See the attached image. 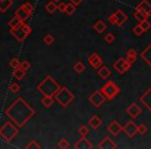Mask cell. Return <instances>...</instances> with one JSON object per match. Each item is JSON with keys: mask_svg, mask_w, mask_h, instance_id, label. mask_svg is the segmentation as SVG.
Here are the masks:
<instances>
[{"mask_svg": "<svg viewBox=\"0 0 151 149\" xmlns=\"http://www.w3.org/2000/svg\"><path fill=\"white\" fill-rule=\"evenodd\" d=\"M108 21H109L111 24H113V25H116V15H115V12H113V14H111L109 17H108Z\"/></svg>", "mask_w": 151, "mask_h": 149, "instance_id": "obj_43", "label": "cell"}, {"mask_svg": "<svg viewBox=\"0 0 151 149\" xmlns=\"http://www.w3.org/2000/svg\"><path fill=\"white\" fill-rule=\"evenodd\" d=\"M25 74H26V72L23 69H21V67H18V69H14V73H12V76H14L17 80H22L25 77Z\"/></svg>", "mask_w": 151, "mask_h": 149, "instance_id": "obj_27", "label": "cell"}, {"mask_svg": "<svg viewBox=\"0 0 151 149\" xmlns=\"http://www.w3.org/2000/svg\"><path fill=\"white\" fill-rule=\"evenodd\" d=\"M22 6L25 8V9L27 10V12H29V15H30V16H32V15H33V12H34V7H33V5H32L30 2H25L24 4H22Z\"/></svg>", "mask_w": 151, "mask_h": 149, "instance_id": "obj_32", "label": "cell"}, {"mask_svg": "<svg viewBox=\"0 0 151 149\" xmlns=\"http://www.w3.org/2000/svg\"><path fill=\"white\" fill-rule=\"evenodd\" d=\"M60 89V84L50 76H46L37 86V90L46 96H55Z\"/></svg>", "mask_w": 151, "mask_h": 149, "instance_id": "obj_2", "label": "cell"}, {"mask_svg": "<svg viewBox=\"0 0 151 149\" xmlns=\"http://www.w3.org/2000/svg\"><path fill=\"white\" fill-rule=\"evenodd\" d=\"M140 25H141L142 28L144 29V31H147L151 28V23L147 20V19H146V20L141 21V22H140Z\"/></svg>", "mask_w": 151, "mask_h": 149, "instance_id": "obj_38", "label": "cell"}, {"mask_svg": "<svg viewBox=\"0 0 151 149\" xmlns=\"http://www.w3.org/2000/svg\"><path fill=\"white\" fill-rule=\"evenodd\" d=\"M141 58L151 67V44L148 45L147 48L141 53Z\"/></svg>", "mask_w": 151, "mask_h": 149, "instance_id": "obj_18", "label": "cell"}, {"mask_svg": "<svg viewBox=\"0 0 151 149\" xmlns=\"http://www.w3.org/2000/svg\"><path fill=\"white\" fill-rule=\"evenodd\" d=\"M54 42H55V37H52V34H46L45 37H43V42L45 45H52Z\"/></svg>", "mask_w": 151, "mask_h": 149, "instance_id": "obj_39", "label": "cell"}, {"mask_svg": "<svg viewBox=\"0 0 151 149\" xmlns=\"http://www.w3.org/2000/svg\"><path fill=\"white\" fill-rule=\"evenodd\" d=\"M98 147H99L100 149H115L116 147H117V145L114 143V141L111 139V138L105 137L99 143Z\"/></svg>", "mask_w": 151, "mask_h": 149, "instance_id": "obj_13", "label": "cell"}, {"mask_svg": "<svg viewBox=\"0 0 151 149\" xmlns=\"http://www.w3.org/2000/svg\"><path fill=\"white\" fill-rule=\"evenodd\" d=\"M74 69H75L76 73L81 74L86 71V65H84L81 61H78V62H76L75 64H74Z\"/></svg>", "mask_w": 151, "mask_h": 149, "instance_id": "obj_29", "label": "cell"}, {"mask_svg": "<svg viewBox=\"0 0 151 149\" xmlns=\"http://www.w3.org/2000/svg\"><path fill=\"white\" fill-rule=\"evenodd\" d=\"M18 134H19V129L12 121V122L8 121V122L4 123L0 127V136L7 142H10L12 140H14Z\"/></svg>", "mask_w": 151, "mask_h": 149, "instance_id": "obj_4", "label": "cell"}, {"mask_svg": "<svg viewBox=\"0 0 151 149\" xmlns=\"http://www.w3.org/2000/svg\"><path fill=\"white\" fill-rule=\"evenodd\" d=\"M147 131H148V129L145 124L138 125V134H139V135H141V136L145 135V134L147 133Z\"/></svg>", "mask_w": 151, "mask_h": 149, "instance_id": "obj_41", "label": "cell"}, {"mask_svg": "<svg viewBox=\"0 0 151 149\" xmlns=\"http://www.w3.org/2000/svg\"><path fill=\"white\" fill-rule=\"evenodd\" d=\"M149 16H150L149 12H145V10L141 9V8H137V9H136V12H134V17H135V18L137 19L139 22L148 19V18H149Z\"/></svg>", "mask_w": 151, "mask_h": 149, "instance_id": "obj_17", "label": "cell"}, {"mask_svg": "<svg viewBox=\"0 0 151 149\" xmlns=\"http://www.w3.org/2000/svg\"><path fill=\"white\" fill-rule=\"evenodd\" d=\"M55 101L58 102L63 108L68 107L74 99V94L67 88V87H61V89L55 95Z\"/></svg>", "mask_w": 151, "mask_h": 149, "instance_id": "obj_3", "label": "cell"}, {"mask_svg": "<svg viewBox=\"0 0 151 149\" xmlns=\"http://www.w3.org/2000/svg\"><path fill=\"white\" fill-rule=\"evenodd\" d=\"M137 8H141V9H144L145 12L151 14V4L147 0H141V1L139 2V4L136 6V9H137Z\"/></svg>", "mask_w": 151, "mask_h": 149, "instance_id": "obj_23", "label": "cell"}, {"mask_svg": "<svg viewBox=\"0 0 151 149\" xmlns=\"http://www.w3.org/2000/svg\"><path fill=\"white\" fill-rule=\"evenodd\" d=\"M93 29H95L98 33H100V34H101V33H103L104 31L107 29V25L105 24V22H104V21L99 20V21H97V22L95 23V25H93Z\"/></svg>", "mask_w": 151, "mask_h": 149, "instance_id": "obj_22", "label": "cell"}, {"mask_svg": "<svg viewBox=\"0 0 151 149\" xmlns=\"http://www.w3.org/2000/svg\"><path fill=\"white\" fill-rule=\"evenodd\" d=\"M114 39H115V37H114V34L111 32H109L108 34H106L105 37H104V40H105L107 44H112V42H114Z\"/></svg>", "mask_w": 151, "mask_h": 149, "instance_id": "obj_40", "label": "cell"}, {"mask_svg": "<svg viewBox=\"0 0 151 149\" xmlns=\"http://www.w3.org/2000/svg\"><path fill=\"white\" fill-rule=\"evenodd\" d=\"M9 91L12 93H18L19 91H20V85L16 82L12 83V84L9 85Z\"/></svg>", "mask_w": 151, "mask_h": 149, "instance_id": "obj_35", "label": "cell"}, {"mask_svg": "<svg viewBox=\"0 0 151 149\" xmlns=\"http://www.w3.org/2000/svg\"><path fill=\"white\" fill-rule=\"evenodd\" d=\"M129 56H137V52H136L134 49H129L127 53V57H129Z\"/></svg>", "mask_w": 151, "mask_h": 149, "instance_id": "obj_45", "label": "cell"}, {"mask_svg": "<svg viewBox=\"0 0 151 149\" xmlns=\"http://www.w3.org/2000/svg\"><path fill=\"white\" fill-rule=\"evenodd\" d=\"M20 65H21V61L19 60V58H14V59H12V60L9 61V66L12 67V69H14L20 67Z\"/></svg>", "mask_w": 151, "mask_h": 149, "instance_id": "obj_33", "label": "cell"}, {"mask_svg": "<svg viewBox=\"0 0 151 149\" xmlns=\"http://www.w3.org/2000/svg\"><path fill=\"white\" fill-rule=\"evenodd\" d=\"M88 133H90V131H88L86 125H81V126L78 129V134H79L81 137H86Z\"/></svg>", "mask_w": 151, "mask_h": 149, "instance_id": "obj_34", "label": "cell"}, {"mask_svg": "<svg viewBox=\"0 0 151 149\" xmlns=\"http://www.w3.org/2000/svg\"><path fill=\"white\" fill-rule=\"evenodd\" d=\"M107 129L112 136H117V135H119L121 131H123V126L118 122V121L113 120L109 125H108Z\"/></svg>", "mask_w": 151, "mask_h": 149, "instance_id": "obj_11", "label": "cell"}, {"mask_svg": "<svg viewBox=\"0 0 151 149\" xmlns=\"http://www.w3.org/2000/svg\"><path fill=\"white\" fill-rule=\"evenodd\" d=\"M14 16L18 17L19 19H21V20L23 21V22H25V21L27 20V19L30 17V15H29V12H27L26 9H25L24 7H23L22 5L20 6V7L18 8V9L14 12Z\"/></svg>", "mask_w": 151, "mask_h": 149, "instance_id": "obj_16", "label": "cell"}, {"mask_svg": "<svg viewBox=\"0 0 151 149\" xmlns=\"http://www.w3.org/2000/svg\"><path fill=\"white\" fill-rule=\"evenodd\" d=\"M88 125H91V127L93 129H98L102 125V120L98 115H93L91 117V119L88 120Z\"/></svg>", "mask_w": 151, "mask_h": 149, "instance_id": "obj_19", "label": "cell"}, {"mask_svg": "<svg viewBox=\"0 0 151 149\" xmlns=\"http://www.w3.org/2000/svg\"><path fill=\"white\" fill-rule=\"evenodd\" d=\"M88 63L96 69H99L100 67L103 65V59L97 54V53H93L90 57H88Z\"/></svg>", "mask_w": 151, "mask_h": 149, "instance_id": "obj_9", "label": "cell"}, {"mask_svg": "<svg viewBox=\"0 0 151 149\" xmlns=\"http://www.w3.org/2000/svg\"><path fill=\"white\" fill-rule=\"evenodd\" d=\"M76 10V6L74 5L72 2H69V3H67V6H66V14L68 15V16H71V15H73L74 12H75Z\"/></svg>", "mask_w": 151, "mask_h": 149, "instance_id": "obj_30", "label": "cell"}, {"mask_svg": "<svg viewBox=\"0 0 151 149\" xmlns=\"http://www.w3.org/2000/svg\"><path fill=\"white\" fill-rule=\"evenodd\" d=\"M12 0H0V12H6L12 5Z\"/></svg>", "mask_w": 151, "mask_h": 149, "instance_id": "obj_24", "label": "cell"}, {"mask_svg": "<svg viewBox=\"0 0 151 149\" xmlns=\"http://www.w3.org/2000/svg\"><path fill=\"white\" fill-rule=\"evenodd\" d=\"M101 91L105 97L109 101H112L118 93L120 92V88L113 82V81H109L107 82L103 87L101 88Z\"/></svg>", "mask_w": 151, "mask_h": 149, "instance_id": "obj_6", "label": "cell"}, {"mask_svg": "<svg viewBox=\"0 0 151 149\" xmlns=\"http://www.w3.org/2000/svg\"><path fill=\"white\" fill-rule=\"evenodd\" d=\"M88 101L93 107L96 108H100L106 101L105 95L102 93L101 90H96L95 92H93V94L88 97Z\"/></svg>", "mask_w": 151, "mask_h": 149, "instance_id": "obj_7", "label": "cell"}, {"mask_svg": "<svg viewBox=\"0 0 151 149\" xmlns=\"http://www.w3.org/2000/svg\"><path fill=\"white\" fill-rule=\"evenodd\" d=\"M140 102L148 109V111L151 112V87L140 97Z\"/></svg>", "mask_w": 151, "mask_h": 149, "instance_id": "obj_14", "label": "cell"}, {"mask_svg": "<svg viewBox=\"0 0 151 149\" xmlns=\"http://www.w3.org/2000/svg\"><path fill=\"white\" fill-rule=\"evenodd\" d=\"M74 148H76V149H93V145L90 140H88L86 137H81L75 144H74Z\"/></svg>", "mask_w": 151, "mask_h": 149, "instance_id": "obj_10", "label": "cell"}, {"mask_svg": "<svg viewBox=\"0 0 151 149\" xmlns=\"http://www.w3.org/2000/svg\"><path fill=\"white\" fill-rule=\"evenodd\" d=\"M123 131L127 137L133 138L136 136V134H138V125L133 120H129L123 126Z\"/></svg>", "mask_w": 151, "mask_h": 149, "instance_id": "obj_8", "label": "cell"}, {"mask_svg": "<svg viewBox=\"0 0 151 149\" xmlns=\"http://www.w3.org/2000/svg\"><path fill=\"white\" fill-rule=\"evenodd\" d=\"M82 1H83V0H70V2H72L75 6L80 5V4L82 3Z\"/></svg>", "mask_w": 151, "mask_h": 149, "instance_id": "obj_46", "label": "cell"}, {"mask_svg": "<svg viewBox=\"0 0 151 149\" xmlns=\"http://www.w3.org/2000/svg\"><path fill=\"white\" fill-rule=\"evenodd\" d=\"M26 148L27 149H30V148L31 149H39V148H41V145H40V144H38L35 140H32L28 145H26Z\"/></svg>", "mask_w": 151, "mask_h": 149, "instance_id": "obj_37", "label": "cell"}, {"mask_svg": "<svg viewBox=\"0 0 151 149\" xmlns=\"http://www.w3.org/2000/svg\"><path fill=\"white\" fill-rule=\"evenodd\" d=\"M4 113L17 126L23 127L35 115V110L23 97H18Z\"/></svg>", "mask_w": 151, "mask_h": 149, "instance_id": "obj_1", "label": "cell"}, {"mask_svg": "<svg viewBox=\"0 0 151 149\" xmlns=\"http://www.w3.org/2000/svg\"><path fill=\"white\" fill-rule=\"evenodd\" d=\"M133 32H134V34L135 35H137V37H141L142 34H143L145 31H144V29L142 28V26L140 24H138V25H136L135 27H134V29H133Z\"/></svg>", "mask_w": 151, "mask_h": 149, "instance_id": "obj_31", "label": "cell"}, {"mask_svg": "<svg viewBox=\"0 0 151 149\" xmlns=\"http://www.w3.org/2000/svg\"><path fill=\"white\" fill-rule=\"evenodd\" d=\"M41 103H42V105H43L44 107L50 108V107H52V106L54 105L55 97L54 96H46V95H43V97H42V99H41Z\"/></svg>", "mask_w": 151, "mask_h": 149, "instance_id": "obj_26", "label": "cell"}, {"mask_svg": "<svg viewBox=\"0 0 151 149\" xmlns=\"http://www.w3.org/2000/svg\"><path fill=\"white\" fill-rule=\"evenodd\" d=\"M66 6H67V4L64 3V2H61V3L58 5V9L60 10L61 12H66Z\"/></svg>", "mask_w": 151, "mask_h": 149, "instance_id": "obj_44", "label": "cell"}, {"mask_svg": "<svg viewBox=\"0 0 151 149\" xmlns=\"http://www.w3.org/2000/svg\"><path fill=\"white\" fill-rule=\"evenodd\" d=\"M23 23V21L21 19H19L18 17L14 16L12 20H9L8 22V26H9L10 29H17L18 27H20V25Z\"/></svg>", "mask_w": 151, "mask_h": 149, "instance_id": "obj_25", "label": "cell"}, {"mask_svg": "<svg viewBox=\"0 0 151 149\" xmlns=\"http://www.w3.org/2000/svg\"><path fill=\"white\" fill-rule=\"evenodd\" d=\"M70 146L69 142L67 141L66 139H61L60 141L58 142V147L61 148V149H66Z\"/></svg>", "mask_w": 151, "mask_h": 149, "instance_id": "obj_36", "label": "cell"}, {"mask_svg": "<svg viewBox=\"0 0 151 149\" xmlns=\"http://www.w3.org/2000/svg\"><path fill=\"white\" fill-rule=\"evenodd\" d=\"M52 1H56L57 2V1H60V0H52Z\"/></svg>", "mask_w": 151, "mask_h": 149, "instance_id": "obj_48", "label": "cell"}, {"mask_svg": "<svg viewBox=\"0 0 151 149\" xmlns=\"http://www.w3.org/2000/svg\"><path fill=\"white\" fill-rule=\"evenodd\" d=\"M45 9L47 10V12H50V14H54V12L58 9V5L55 3V1H50L45 5Z\"/></svg>", "mask_w": 151, "mask_h": 149, "instance_id": "obj_28", "label": "cell"}, {"mask_svg": "<svg viewBox=\"0 0 151 149\" xmlns=\"http://www.w3.org/2000/svg\"><path fill=\"white\" fill-rule=\"evenodd\" d=\"M124 61H125V58H123V57H120V58L117 59V60H116L115 62H114V64H113L114 69H115L117 73H119L120 74H122L125 73Z\"/></svg>", "mask_w": 151, "mask_h": 149, "instance_id": "obj_15", "label": "cell"}, {"mask_svg": "<svg viewBox=\"0 0 151 149\" xmlns=\"http://www.w3.org/2000/svg\"><path fill=\"white\" fill-rule=\"evenodd\" d=\"M98 74L101 79H107L108 77L111 74V71L109 69V67L105 66V65H102L99 69H98Z\"/></svg>", "mask_w": 151, "mask_h": 149, "instance_id": "obj_21", "label": "cell"}, {"mask_svg": "<svg viewBox=\"0 0 151 149\" xmlns=\"http://www.w3.org/2000/svg\"><path fill=\"white\" fill-rule=\"evenodd\" d=\"M20 67H21V69H24L25 72H27V71H28V69H30L31 64H30V62H29L28 60H24V61H23V62H21Z\"/></svg>", "mask_w": 151, "mask_h": 149, "instance_id": "obj_42", "label": "cell"}, {"mask_svg": "<svg viewBox=\"0 0 151 149\" xmlns=\"http://www.w3.org/2000/svg\"><path fill=\"white\" fill-rule=\"evenodd\" d=\"M127 113L129 115V116L133 117V118L135 119L142 113V109L137 103H133L127 108Z\"/></svg>", "mask_w": 151, "mask_h": 149, "instance_id": "obj_12", "label": "cell"}, {"mask_svg": "<svg viewBox=\"0 0 151 149\" xmlns=\"http://www.w3.org/2000/svg\"><path fill=\"white\" fill-rule=\"evenodd\" d=\"M9 31L19 42H23L25 40V38L28 37L29 34H31L32 28L28 24L23 22L20 25V27H18L17 29H10Z\"/></svg>", "mask_w": 151, "mask_h": 149, "instance_id": "obj_5", "label": "cell"}, {"mask_svg": "<svg viewBox=\"0 0 151 149\" xmlns=\"http://www.w3.org/2000/svg\"><path fill=\"white\" fill-rule=\"evenodd\" d=\"M127 59L132 63V64H133V63L137 60V56H129V57H127Z\"/></svg>", "mask_w": 151, "mask_h": 149, "instance_id": "obj_47", "label": "cell"}, {"mask_svg": "<svg viewBox=\"0 0 151 149\" xmlns=\"http://www.w3.org/2000/svg\"><path fill=\"white\" fill-rule=\"evenodd\" d=\"M115 15H116V25L117 26H121V25H123L127 22V16L121 9H117V12H115Z\"/></svg>", "mask_w": 151, "mask_h": 149, "instance_id": "obj_20", "label": "cell"}]
</instances>
